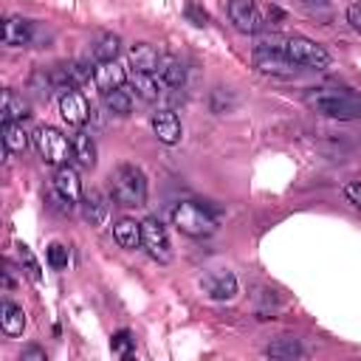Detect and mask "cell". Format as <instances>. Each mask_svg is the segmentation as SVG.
Returning <instances> with one entry per match:
<instances>
[{
  "label": "cell",
  "instance_id": "cell-20",
  "mask_svg": "<svg viewBox=\"0 0 361 361\" xmlns=\"http://www.w3.org/2000/svg\"><path fill=\"white\" fill-rule=\"evenodd\" d=\"M155 73L164 82V87H183V82H186V71H183L180 59H175V56H161Z\"/></svg>",
  "mask_w": 361,
  "mask_h": 361
},
{
  "label": "cell",
  "instance_id": "cell-2",
  "mask_svg": "<svg viewBox=\"0 0 361 361\" xmlns=\"http://www.w3.org/2000/svg\"><path fill=\"white\" fill-rule=\"evenodd\" d=\"M110 200L124 209L144 206L147 200V178L135 164H118L110 172Z\"/></svg>",
  "mask_w": 361,
  "mask_h": 361
},
{
  "label": "cell",
  "instance_id": "cell-34",
  "mask_svg": "<svg viewBox=\"0 0 361 361\" xmlns=\"http://www.w3.org/2000/svg\"><path fill=\"white\" fill-rule=\"evenodd\" d=\"M347 23H350L355 31H361V3H353V6L347 8Z\"/></svg>",
  "mask_w": 361,
  "mask_h": 361
},
{
  "label": "cell",
  "instance_id": "cell-23",
  "mask_svg": "<svg viewBox=\"0 0 361 361\" xmlns=\"http://www.w3.org/2000/svg\"><path fill=\"white\" fill-rule=\"evenodd\" d=\"M31 116V107L28 102L14 93V90H6L3 93V121H25Z\"/></svg>",
  "mask_w": 361,
  "mask_h": 361
},
{
  "label": "cell",
  "instance_id": "cell-16",
  "mask_svg": "<svg viewBox=\"0 0 361 361\" xmlns=\"http://www.w3.org/2000/svg\"><path fill=\"white\" fill-rule=\"evenodd\" d=\"M130 85H133V90H135L144 102H155V99L164 93V82L158 79V73H149V71L133 68V71H130Z\"/></svg>",
  "mask_w": 361,
  "mask_h": 361
},
{
  "label": "cell",
  "instance_id": "cell-33",
  "mask_svg": "<svg viewBox=\"0 0 361 361\" xmlns=\"http://www.w3.org/2000/svg\"><path fill=\"white\" fill-rule=\"evenodd\" d=\"M344 197H347L353 206L361 209V183H358V180H355V183H347V186H344Z\"/></svg>",
  "mask_w": 361,
  "mask_h": 361
},
{
  "label": "cell",
  "instance_id": "cell-35",
  "mask_svg": "<svg viewBox=\"0 0 361 361\" xmlns=\"http://www.w3.org/2000/svg\"><path fill=\"white\" fill-rule=\"evenodd\" d=\"M186 14L195 20V25H203L206 23V11H200L197 6H186Z\"/></svg>",
  "mask_w": 361,
  "mask_h": 361
},
{
  "label": "cell",
  "instance_id": "cell-29",
  "mask_svg": "<svg viewBox=\"0 0 361 361\" xmlns=\"http://www.w3.org/2000/svg\"><path fill=\"white\" fill-rule=\"evenodd\" d=\"M110 350H113V355H118V358H133V353H135V338H133V333H130V330H118V333L110 338Z\"/></svg>",
  "mask_w": 361,
  "mask_h": 361
},
{
  "label": "cell",
  "instance_id": "cell-8",
  "mask_svg": "<svg viewBox=\"0 0 361 361\" xmlns=\"http://www.w3.org/2000/svg\"><path fill=\"white\" fill-rule=\"evenodd\" d=\"M254 65L259 73H268V76H296L302 68L288 59L279 48H254Z\"/></svg>",
  "mask_w": 361,
  "mask_h": 361
},
{
  "label": "cell",
  "instance_id": "cell-32",
  "mask_svg": "<svg viewBox=\"0 0 361 361\" xmlns=\"http://www.w3.org/2000/svg\"><path fill=\"white\" fill-rule=\"evenodd\" d=\"M20 361H45V350L37 347V344H28V347H23Z\"/></svg>",
  "mask_w": 361,
  "mask_h": 361
},
{
  "label": "cell",
  "instance_id": "cell-19",
  "mask_svg": "<svg viewBox=\"0 0 361 361\" xmlns=\"http://www.w3.org/2000/svg\"><path fill=\"white\" fill-rule=\"evenodd\" d=\"M0 330L6 336H23V330H25V313H23L20 305H14L8 299L0 305Z\"/></svg>",
  "mask_w": 361,
  "mask_h": 361
},
{
  "label": "cell",
  "instance_id": "cell-10",
  "mask_svg": "<svg viewBox=\"0 0 361 361\" xmlns=\"http://www.w3.org/2000/svg\"><path fill=\"white\" fill-rule=\"evenodd\" d=\"M93 68L90 62H82V59H73V62H62L51 71V79H54V87L59 93H68V90H76L79 85H85L90 79Z\"/></svg>",
  "mask_w": 361,
  "mask_h": 361
},
{
  "label": "cell",
  "instance_id": "cell-7",
  "mask_svg": "<svg viewBox=\"0 0 361 361\" xmlns=\"http://www.w3.org/2000/svg\"><path fill=\"white\" fill-rule=\"evenodd\" d=\"M228 20L243 34H259L265 31V14L257 6V0H228Z\"/></svg>",
  "mask_w": 361,
  "mask_h": 361
},
{
  "label": "cell",
  "instance_id": "cell-17",
  "mask_svg": "<svg viewBox=\"0 0 361 361\" xmlns=\"http://www.w3.org/2000/svg\"><path fill=\"white\" fill-rule=\"evenodd\" d=\"M54 189H56L59 195H65L68 200H73V203L82 200V180H79L76 169L68 166V164L56 166V172H54Z\"/></svg>",
  "mask_w": 361,
  "mask_h": 361
},
{
  "label": "cell",
  "instance_id": "cell-27",
  "mask_svg": "<svg viewBox=\"0 0 361 361\" xmlns=\"http://www.w3.org/2000/svg\"><path fill=\"white\" fill-rule=\"evenodd\" d=\"M102 99H104L107 113H113V116H130V110H133V96H130L124 87L110 90V93H104Z\"/></svg>",
  "mask_w": 361,
  "mask_h": 361
},
{
  "label": "cell",
  "instance_id": "cell-1",
  "mask_svg": "<svg viewBox=\"0 0 361 361\" xmlns=\"http://www.w3.org/2000/svg\"><path fill=\"white\" fill-rule=\"evenodd\" d=\"M302 102L327 118H338V121H353L361 118V96L347 90V87H307Z\"/></svg>",
  "mask_w": 361,
  "mask_h": 361
},
{
  "label": "cell",
  "instance_id": "cell-9",
  "mask_svg": "<svg viewBox=\"0 0 361 361\" xmlns=\"http://www.w3.org/2000/svg\"><path fill=\"white\" fill-rule=\"evenodd\" d=\"M39 37V25L34 20H25V17H6L3 20V45L8 48H23V45H34Z\"/></svg>",
  "mask_w": 361,
  "mask_h": 361
},
{
  "label": "cell",
  "instance_id": "cell-30",
  "mask_svg": "<svg viewBox=\"0 0 361 361\" xmlns=\"http://www.w3.org/2000/svg\"><path fill=\"white\" fill-rule=\"evenodd\" d=\"M17 257H20V262H23V268L28 271V276L34 279V282H39L42 279V271H39V262L34 259V254H31V248L28 245H17Z\"/></svg>",
  "mask_w": 361,
  "mask_h": 361
},
{
  "label": "cell",
  "instance_id": "cell-5",
  "mask_svg": "<svg viewBox=\"0 0 361 361\" xmlns=\"http://www.w3.org/2000/svg\"><path fill=\"white\" fill-rule=\"evenodd\" d=\"M172 223H175L178 231H183L186 237H209V234H214V228H217L214 217H212L203 206H197V203H192V200H183V203H178V206L172 209Z\"/></svg>",
  "mask_w": 361,
  "mask_h": 361
},
{
  "label": "cell",
  "instance_id": "cell-6",
  "mask_svg": "<svg viewBox=\"0 0 361 361\" xmlns=\"http://www.w3.org/2000/svg\"><path fill=\"white\" fill-rule=\"evenodd\" d=\"M141 248H144L155 262H169V259H172V245H169L166 228L161 226L158 217L141 220Z\"/></svg>",
  "mask_w": 361,
  "mask_h": 361
},
{
  "label": "cell",
  "instance_id": "cell-21",
  "mask_svg": "<svg viewBox=\"0 0 361 361\" xmlns=\"http://www.w3.org/2000/svg\"><path fill=\"white\" fill-rule=\"evenodd\" d=\"M113 237L121 248H138L141 245V223H135L133 217H121L113 226Z\"/></svg>",
  "mask_w": 361,
  "mask_h": 361
},
{
  "label": "cell",
  "instance_id": "cell-18",
  "mask_svg": "<svg viewBox=\"0 0 361 361\" xmlns=\"http://www.w3.org/2000/svg\"><path fill=\"white\" fill-rule=\"evenodd\" d=\"M71 147H73L71 158L76 161V166H82V169H93L96 166V144H93L90 133L76 130L73 138H71Z\"/></svg>",
  "mask_w": 361,
  "mask_h": 361
},
{
  "label": "cell",
  "instance_id": "cell-12",
  "mask_svg": "<svg viewBox=\"0 0 361 361\" xmlns=\"http://www.w3.org/2000/svg\"><path fill=\"white\" fill-rule=\"evenodd\" d=\"M127 79H130V73H127L116 59H110V62H96V65H93V82H96V87H99L102 96L110 93V90L124 87Z\"/></svg>",
  "mask_w": 361,
  "mask_h": 361
},
{
  "label": "cell",
  "instance_id": "cell-11",
  "mask_svg": "<svg viewBox=\"0 0 361 361\" xmlns=\"http://www.w3.org/2000/svg\"><path fill=\"white\" fill-rule=\"evenodd\" d=\"M200 288L209 299H217V302H226V299H234L237 296V276L231 271H214V274H206L200 279Z\"/></svg>",
  "mask_w": 361,
  "mask_h": 361
},
{
  "label": "cell",
  "instance_id": "cell-24",
  "mask_svg": "<svg viewBox=\"0 0 361 361\" xmlns=\"http://www.w3.org/2000/svg\"><path fill=\"white\" fill-rule=\"evenodd\" d=\"M3 144L8 152H25L28 133L23 130V121H3Z\"/></svg>",
  "mask_w": 361,
  "mask_h": 361
},
{
  "label": "cell",
  "instance_id": "cell-31",
  "mask_svg": "<svg viewBox=\"0 0 361 361\" xmlns=\"http://www.w3.org/2000/svg\"><path fill=\"white\" fill-rule=\"evenodd\" d=\"M45 254H48V265H51L54 271H62V268H68V259H71V254H68V248H65L62 243H51Z\"/></svg>",
  "mask_w": 361,
  "mask_h": 361
},
{
  "label": "cell",
  "instance_id": "cell-14",
  "mask_svg": "<svg viewBox=\"0 0 361 361\" xmlns=\"http://www.w3.org/2000/svg\"><path fill=\"white\" fill-rule=\"evenodd\" d=\"M79 212H82V220L87 226H102L107 220V214H110V203H107V197L99 189H90V192L82 195Z\"/></svg>",
  "mask_w": 361,
  "mask_h": 361
},
{
  "label": "cell",
  "instance_id": "cell-13",
  "mask_svg": "<svg viewBox=\"0 0 361 361\" xmlns=\"http://www.w3.org/2000/svg\"><path fill=\"white\" fill-rule=\"evenodd\" d=\"M59 113L62 118L71 124V127H85V121L90 118V104L82 93L76 90H68V93H59Z\"/></svg>",
  "mask_w": 361,
  "mask_h": 361
},
{
  "label": "cell",
  "instance_id": "cell-26",
  "mask_svg": "<svg viewBox=\"0 0 361 361\" xmlns=\"http://www.w3.org/2000/svg\"><path fill=\"white\" fill-rule=\"evenodd\" d=\"M262 353H265L268 358H302V355H305V350H302V344H299L296 338H276V341L268 344Z\"/></svg>",
  "mask_w": 361,
  "mask_h": 361
},
{
  "label": "cell",
  "instance_id": "cell-15",
  "mask_svg": "<svg viewBox=\"0 0 361 361\" xmlns=\"http://www.w3.org/2000/svg\"><path fill=\"white\" fill-rule=\"evenodd\" d=\"M152 133L158 135V141L161 144H178L180 141V135H183V127H180V118L172 113V110H158V113H152Z\"/></svg>",
  "mask_w": 361,
  "mask_h": 361
},
{
  "label": "cell",
  "instance_id": "cell-3",
  "mask_svg": "<svg viewBox=\"0 0 361 361\" xmlns=\"http://www.w3.org/2000/svg\"><path fill=\"white\" fill-rule=\"evenodd\" d=\"M282 54L288 59H293L302 71H322V68L330 65V54L319 42H313L307 37H299V34L282 37Z\"/></svg>",
  "mask_w": 361,
  "mask_h": 361
},
{
  "label": "cell",
  "instance_id": "cell-4",
  "mask_svg": "<svg viewBox=\"0 0 361 361\" xmlns=\"http://www.w3.org/2000/svg\"><path fill=\"white\" fill-rule=\"evenodd\" d=\"M34 147H37L39 158H42L45 164H51V166L68 164V155L73 152L71 138H68L62 130L51 127V124H39V127L34 130Z\"/></svg>",
  "mask_w": 361,
  "mask_h": 361
},
{
  "label": "cell",
  "instance_id": "cell-28",
  "mask_svg": "<svg viewBox=\"0 0 361 361\" xmlns=\"http://www.w3.org/2000/svg\"><path fill=\"white\" fill-rule=\"evenodd\" d=\"M28 87H31V93H34L37 99H48L51 90H56V87H54V79H51V71H45V68H37V71L31 73Z\"/></svg>",
  "mask_w": 361,
  "mask_h": 361
},
{
  "label": "cell",
  "instance_id": "cell-25",
  "mask_svg": "<svg viewBox=\"0 0 361 361\" xmlns=\"http://www.w3.org/2000/svg\"><path fill=\"white\" fill-rule=\"evenodd\" d=\"M118 48H121V39L116 34H102V37H96L90 54H93L96 62H110V59L118 56Z\"/></svg>",
  "mask_w": 361,
  "mask_h": 361
},
{
  "label": "cell",
  "instance_id": "cell-22",
  "mask_svg": "<svg viewBox=\"0 0 361 361\" xmlns=\"http://www.w3.org/2000/svg\"><path fill=\"white\" fill-rule=\"evenodd\" d=\"M130 62H133V68H138V71H149V73H155L161 56H158V51H155L152 45H147V42H135V45L130 48Z\"/></svg>",
  "mask_w": 361,
  "mask_h": 361
}]
</instances>
